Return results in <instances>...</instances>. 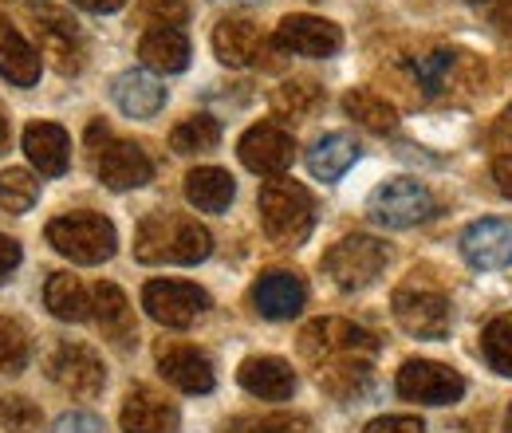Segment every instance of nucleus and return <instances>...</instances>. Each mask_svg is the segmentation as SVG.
I'll return each mask as SVG.
<instances>
[{
    "instance_id": "1",
    "label": "nucleus",
    "mask_w": 512,
    "mask_h": 433,
    "mask_svg": "<svg viewBox=\"0 0 512 433\" xmlns=\"http://www.w3.org/2000/svg\"><path fill=\"white\" fill-rule=\"evenodd\" d=\"M406 83L418 87V99H457L485 87V63L465 48L449 44H422L402 56Z\"/></svg>"
},
{
    "instance_id": "2",
    "label": "nucleus",
    "mask_w": 512,
    "mask_h": 433,
    "mask_svg": "<svg viewBox=\"0 0 512 433\" xmlns=\"http://www.w3.org/2000/svg\"><path fill=\"white\" fill-rule=\"evenodd\" d=\"M213 252L209 229L186 213H150L134 233V256L142 264H197Z\"/></svg>"
},
{
    "instance_id": "3",
    "label": "nucleus",
    "mask_w": 512,
    "mask_h": 433,
    "mask_svg": "<svg viewBox=\"0 0 512 433\" xmlns=\"http://www.w3.org/2000/svg\"><path fill=\"white\" fill-rule=\"evenodd\" d=\"M312 221H316V201L300 182L272 178V182L260 186V225H264L272 245H304L308 233H312Z\"/></svg>"
},
{
    "instance_id": "4",
    "label": "nucleus",
    "mask_w": 512,
    "mask_h": 433,
    "mask_svg": "<svg viewBox=\"0 0 512 433\" xmlns=\"http://www.w3.org/2000/svg\"><path fill=\"white\" fill-rule=\"evenodd\" d=\"M379 351V339L351 323V319H339V315H327V319H312L304 331H300V355L316 367H331V363H351V359H371Z\"/></svg>"
},
{
    "instance_id": "5",
    "label": "nucleus",
    "mask_w": 512,
    "mask_h": 433,
    "mask_svg": "<svg viewBox=\"0 0 512 433\" xmlns=\"http://www.w3.org/2000/svg\"><path fill=\"white\" fill-rule=\"evenodd\" d=\"M48 245L75 264H103L115 256L119 233L103 213L79 209V213H64L48 225Z\"/></svg>"
},
{
    "instance_id": "6",
    "label": "nucleus",
    "mask_w": 512,
    "mask_h": 433,
    "mask_svg": "<svg viewBox=\"0 0 512 433\" xmlns=\"http://www.w3.org/2000/svg\"><path fill=\"white\" fill-rule=\"evenodd\" d=\"M390 308H394L398 327H402V331H410L414 339H446L449 327H453L449 296L442 292V288H434V284L418 280V272H414L402 288H394Z\"/></svg>"
},
{
    "instance_id": "7",
    "label": "nucleus",
    "mask_w": 512,
    "mask_h": 433,
    "mask_svg": "<svg viewBox=\"0 0 512 433\" xmlns=\"http://www.w3.org/2000/svg\"><path fill=\"white\" fill-rule=\"evenodd\" d=\"M390 252L379 237H367V233H355V237H343L327 248L323 256V272L343 288V292H359L367 284H375L383 276Z\"/></svg>"
},
{
    "instance_id": "8",
    "label": "nucleus",
    "mask_w": 512,
    "mask_h": 433,
    "mask_svg": "<svg viewBox=\"0 0 512 433\" xmlns=\"http://www.w3.org/2000/svg\"><path fill=\"white\" fill-rule=\"evenodd\" d=\"M367 209L386 229H414V225L434 217L438 201H434V193L422 186L418 178H386L383 186L371 193Z\"/></svg>"
},
{
    "instance_id": "9",
    "label": "nucleus",
    "mask_w": 512,
    "mask_h": 433,
    "mask_svg": "<svg viewBox=\"0 0 512 433\" xmlns=\"http://www.w3.org/2000/svg\"><path fill=\"white\" fill-rule=\"evenodd\" d=\"M142 308L162 327H190L197 315L209 311V292L186 280H150L142 288Z\"/></svg>"
},
{
    "instance_id": "10",
    "label": "nucleus",
    "mask_w": 512,
    "mask_h": 433,
    "mask_svg": "<svg viewBox=\"0 0 512 433\" xmlns=\"http://www.w3.org/2000/svg\"><path fill=\"white\" fill-rule=\"evenodd\" d=\"M394 386L406 402H422V406H449L465 394V378L446 363H430V359L402 363Z\"/></svg>"
},
{
    "instance_id": "11",
    "label": "nucleus",
    "mask_w": 512,
    "mask_h": 433,
    "mask_svg": "<svg viewBox=\"0 0 512 433\" xmlns=\"http://www.w3.org/2000/svg\"><path fill=\"white\" fill-rule=\"evenodd\" d=\"M241 162L260 178H284L296 162V138L276 123H256L237 142Z\"/></svg>"
},
{
    "instance_id": "12",
    "label": "nucleus",
    "mask_w": 512,
    "mask_h": 433,
    "mask_svg": "<svg viewBox=\"0 0 512 433\" xmlns=\"http://www.w3.org/2000/svg\"><path fill=\"white\" fill-rule=\"evenodd\" d=\"M48 374L71 398H95L107 386L103 359L91 347H83V343H60L52 351V359H48Z\"/></svg>"
},
{
    "instance_id": "13",
    "label": "nucleus",
    "mask_w": 512,
    "mask_h": 433,
    "mask_svg": "<svg viewBox=\"0 0 512 433\" xmlns=\"http://www.w3.org/2000/svg\"><path fill=\"white\" fill-rule=\"evenodd\" d=\"M280 52L288 56H308V60H327L343 48V32L339 24L323 20V16H284L276 24V40Z\"/></svg>"
},
{
    "instance_id": "14",
    "label": "nucleus",
    "mask_w": 512,
    "mask_h": 433,
    "mask_svg": "<svg viewBox=\"0 0 512 433\" xmlns=\"http://www.w3.org/2000/svg\"><path fill=\"white\" fill-rule=\"evenodd\" d=\"M213 52L229 67H272V40L245 16H229L213 28Z\"/></svg>"
},
{
    "instance_id": "15",
    "label": "nucleus",
    "mask_w": 512,
    "mask_h": 433,
    "mask_svg": "<svg viewBox=\"0 0 512 433\" xmlns=\"http://www.w3.org/2000/svg\"><path fill=\"white\" fill-rule=\"evenodd\" d=\"M32 20H36L40 48L52 60V67L60 75H75L83 67V48H79L75 20L67 12H60V8H52V4H32Z\"/></svg>"
},
{
    "instance_id": "16",
    "label": "nucleus",
    "mask_w": 512,
    "mask_h": 433,
    "mask_svg": "<svg viewBox=\"0 0 512 433\" xmlns=\"http://www.w3.org/2000/svg\"><path fill=\"white\" fill-rule=\"evenodd\" d=\"M461 256L481 268V272H497V268H512V221L505 217H485L473 221L461 233Z\"/></svg>"
},
{
    "instance_id": "17",
    "label": "nucleus",
    "mask_w": 512,
    "mask_h": 433,
    "mask_svg": "<svg viewBox=\"0 0 512 433\" xmlns=\"http://www.w3.org/2000/svg\"><path fill=\"white\" fill-rule=\"evenodd\" d=\"M158 371L182 394H209L217 382L209 355L190 343H158Z\"/></svg>"
},
{
    "instance_id": "18",
    "label": "nucleus",
    "mask_w": 512,
    "mask_h": 433,
    "mask_svg": "<svg viewBox=\"0 0 512 433\" xmlns=\"http://www.w3.org/2000/svg\"><path fill=\"white\" fill-rule=\"evenodd\" d=\"M119 422L127 433H178V406L150 386H134L123 398Z\"/></svg>"
},
{
    "instance_id": "19",
    "label": "nucleus",
    "mask_w": 512,
    "mask_h": 433,
    "mask_svg": "<svg viewBox=\"0 0 512 433\" xmlns=\"http://www.w3.org/2000/svg\"><path fill=\"white\" fill-rule=\"evenodd\" d=\"M95 170H99V182L107 189H115V193L146 186V182L154 178V162H150L146 150L134 146V142H111V146L99 154Z\"/></svg>"
},
{
    "instance_id": "20",
    "label": "nucleus",
    "mask_w": 512,
    "mask_h": 433,
    "mask_svg": "<svg viewBox=\"0 0 512 433\" xmlns=\"http://www.w3.org/2000/svg\"><path fill=\"white\" fill-rule=\"evenodd\" d=\"M304 300H308L304 280L296 272H284V268L264 272L253 284V308L264 319H292V315H300Z\"/></svg>"
},
{
    "instance_id": "21",
    "label": "nucleus",
    "mask_w": 512,
    "mask_h": 433,
    "mask_svg": "<svg viewBox=\"0 0 512 433\" xmlns=\"http://www.w3.org/2000/svg\"><path fill=\"white\" fill-rule=\"evenodd\" d=\"M237 378H241V386H245L253 398H264V402H284V398H292V390H296V371H292V363H284V359H276V355H253V359H245Z\"/></svg>"
},
{
    "instance_id": "22",
    "label": "nucleus",
    "mask_w": 512,
    "mask_h": 433,
    "mask_svg": "<svg viewBox=\"0 0 512 433\" xmlns=\"http://www.w3.org/2000/svg\"><path fill=\"white\" fill-rule=\"evenodd\" d=\"M24 154L44 178H60L71 162V138L64 126L56 123H32L24 130Z\"/></svg>"
},
{
    "instance_id": "23",
    "label": "nucleus",
    "mask_w": 512,
    "mask_h": 433,
    "mask_svg": "<svg viewBox=\"0 0 512 433\" xmlns=\"http://www.w3.org/2000/svg\"><path fill=\"white\" fill-rule=\"evenodd\" d=\"M115 103L130 119H154L166 107V87L150 71H123L115 79Z\"/></svg>"
},
{
    "instance_id": "24",
    "label": "nucleus",
    "mask_w": 512,
    "mask_h": 433,
    "mask_svg": "<svg viewBox=\"0 0 512 433\" xmlns=\"http://www.w3.org/2000/svg\"><path fill=\"white\" fill-rule=\"evenodd\" d=\"M138 56L150 71H162V75H178L190 67V40L182 28H150L142 40H138Z\"/></svg>"
},
{
    "instance_id": "25",
    "label": "nucleus",
    "mask_w": 512,
    "mask_h": 433,
    "mask_svg": "<svg viewBox=\"0 0 512 433\" xmlns=\"http://www.w3.org/2000/svg\"><path fill=\"white\" fill-rule=\"evenodd\" d=\"M0 75L16 87H36L40 83V52L0 16Z\"/></svg>"
},
{
    "instance_id": "26",
    "label": "nucleus",
    "mask_w": 512,
    "mask_h": 433,
    "mask_svg": "<svg viewBox=\"0 0 512 433\" xmlns=\"http://www.w3.org/2000/svg\"><path fill=\"white\" fill-rule=\"evenodd\" d=\"M355 162H359V142L351 134H343V130L323 134V138H316V146L308 150V170L320 182H339Z\"/></svg>"
},
{
    "instance_id": "27",
    "label": "nucleus",
    "mask_w": 512,
    "mask_h": 433,
    "mask_svg": "<svg viewBox=\"0 0 512 433\" xmlns=\"http://www.w3.org/2000/svg\"><path fill=\"white\" fill-rule=\"evenodd\" d=\"M186 197L201 213H225L233 205V197H237V182L221 166H197V170L186 174Z\"/></svg>"
},
{
    "instance_id": "28",
    "label": "nucleus",
    "mask_w": 512,
    "mask_h": 433,
    "mask_svg": "<svg viewBox=\"0 0 512 433\" xmlns=\"http://www.w3.org/2000/svg\"><path fill=\"white\" fill-rule=\"evenodd\" d=\"M91 315L99 319V327L107 335H115V343H130L134 339V319H130V304L123 288L115 284H95L91 288Z\"/></svg>"
},
{
    "instance_id": "29",
    "label": "nucleus",
    "mask_w": 512,
    "mask_h": 433,
    "mask_svg": "<svg viewBox=\"0 0 512 433\" xmlns=\"http://www.w3.org/2000/svg\"><path fill=\"white\" fill-rule=\"evenodd\" d=\"M44 304H48V311H52L56 319H64V323H79V319L91 315V296H87V288H83L71 272H52V276H48V284H44Z\"/></svg>"
},
{
    "instance_id": "30",
    "label": "nucleus",
    "mask_w": 512,
    "mask_h": 433,
    "mask_svg": "<svg viewBox=\"0 0 512 433\" xmlns=\"http://www.w3.org/2000/svg\"><path fill=\"white\" fill-rule=\"evenodd\" d=\"M343 111L359 126L375 130V134H390V130L398 126V111L386 103V95L371 91V87H351V91L343 95Z\"/></svg>"
},
{
    "instance_id": "31",
    "label": "nucleus",
    "mask_w": 512,
    "mask_h": 433,
    "mask_svg": "<svg viewBox=\"0 0 512 433\" xmlns=\"http://www.w3.org/2000/svg\"><path fill=\"white\" fill-rule=\"evenodd\" d=\"M320 386L331 398H339V402L359 398V394L371 386V359H351V363L320 367Z\"/></svg>"
},
{
    "instance_id": "32",
    "label": "nucleus",
    "mask_w": 512,
    "mask_h": 433,
    "mask_svg": "<svg viewBox=\"0 0 512 433\" xmlns=\"http://www.w3.org/2000/svg\"><path fill=\"white\" fill-rule=\"evenodd\" d=\"M217 142H221V123L209 115H190L170 134L174 154H209V150H217Z\"/></svg>"
},
{
    "instance_id": "33",
    "label": "nucleus",
    "mask_w": 512,
    "mask_h": 433,
    "mask_svg": "<svg viewBox=\"0 0 512 433\" xmlns=\"http://www.w3.org/2000/svg\"><path fill=\"white\" fill-rule=\"evenodd\" d=\"M320 103H323V87L316 79H288V83L276 87V95H272V107H276L284 119H308Z\"/></svg>"
},
{
    "instance_id": "34",
    "label": "nucleus",
    "mask_w": 512,
    "mask_h": 433,
    "mask_svg": "<svg viewBox=\"0 0 512 433\" xmlns=\"http://www.w3.org/2000/svg\"><path fill=\"white\" fill-rule=\"evenodd\" d=\"M481 351H485V363L497 374L512 378V311L509 315H497L485 331H481Z\"/></svg>"
},
{
    "instance_id": "35",
    "label": "nucleus",
    "mask_w": 512,
    "mask_h": 433,
    "mask_svg": "<svg viewBox=\"0 0 512 433\" xmlns=\"http://www.w3.org/2000/svg\"><path fill=\"white\" fill-rule=\"evenodd\" d=\"M28 359H32V343H28V331L16 323V319H8V315H0V374H20L28 367Z\"/></svg>"
},
{
    "instance_id": "36",
    "label": "nucleus",
    "mask_w": 512,
    "mask_h": 433,
    "mask_svg": "<svg viewBox=\"0 0 512 433\" xmlns=\"http://www.w3.org/2000/svg\"><path fill=\"white\" fill-rule=\"evenodd\" d=\"M40 197V182L28 170H4L0 174V213H28Z\"/></svg>"
},
{
    "instance_id": "37",
    "label": "nucleus",
    "mask_w": 512,
    "mask_h": 433,
    "mask_svg": "<svg viewBox=\"0 0 512 433\" xmlns=\"http://www.w3.org/2000/svg\"><path fill=\"white\" fill-rule=\"evenodd\" d=\"M40 422H44V414L36 402H28L20 394L0 398V426H8V433H32L40 430Z\"/></svg>"
},
{
    "instance_id": "38",
    "label": "nucleus",
    "mask_w": 512,
    "mask_h": 433,
    "mask_svg": "<svg viewBox=\"0 0 512 433\" xmlns=\"http://www.w3.org/2000/svg\"><path fill=\"white\" fill-rule=\"evenodd\" d=\"M233 433H312V422L304 414H264V418H237Z\"/></svg>"
},
{
    "instance_id": "39",
    "label": "nucleus",
    "mask_w": 512,
    "mask_h": 433,
    "mask_svg": "<svg viewBox=\"0 0 512 433\" xmlns=\"http://www.w3.org/2000/svg\"><path fill=\"white\" fill-rule=\"evenodd\" d=\"M142 16L154 28H178V24H186L190 4L186 0H142Z\"/></svg>"
},
{
    "instance_id": "40",
    "label": "nucleus",
    "mask_w": 512,
    "mask_h": 433,
    "mask_svg": "<svg viewBox=\"0 0 512 433\" xmlns=\"http://www.w3.org/2000/svg\"><path fill=\"white\" fill-rule=\"evenodd\" d=\"M52 433H107V426H103V418H95V414H87V410H71V414H64V418L56 422Z\"/></svg>"
},
{
    "instance_id": "41",
    "label": "nucleus",
    "mask_w": 512,
    "mask_h": 433,
    "mask_svg": "<svg viewBox=\"0 0 512 433\" xmlns=\"http://www.w3.org/2000/svg\"><path fill=\"white\" fill-rule=\"evenodd\" d=\"M363 433H426V426L414 414H390V418H375Z\"/></svg>"
},
{
    "instance_id": "42",
    "label": "nucleus",
    "mask_w": 512,
    "mask_h": 433,
    "mask_svg": "<svg viewBox=\"0 0 512 433\" xmlns=\"http://www.w3.org/2000/svg\"><path fill=\"white\" fill-rule=\"evenodd\" d=\"M16 264H20V245H16L12 237H4V233H0V284L16 272Z\"/></svg>"
},
{
    "instance_id": "43",
    "label": "nucleus",
    "mask_w": 512,
    "mask_h": 433,
    "mask_svg": "<svg viewBox=\"0 0 512 433\" xmlns=\"http://www.w3.org/2000/svg\"><path fill=\"white\" fill-rule=\"evenodd\" d=\"M489 142H493L497 150H509V154H512V107H505V111H501V119L493 123Z\"/></svg>"
},
{
    "instance_id": "44",
    "label": "nucleus",
    "mask_w": 512,
    "mask_h": 433,
    "mask_svg": "<svg viewBox=\"0 0 512 433\" xmlns=\"http://www.w3.org/2000/svg\"><path fill=\"white\" fill-rule=\"evenodd\" d=\"M493 182H497V189H501L505 197H512V154H501V158L493 162Z\"/></svg>"
},
{
    "instance_id": "45",
    "label": "nucleus",
    "mask_w": 512,
    "mask_h": 433,
    "mask_svg": "<svg viewBox=\"0 0 512 433\" xmlns=\"http://www.w3.org/2000/svg\"><path fill=\"white\" fill-rule=\"evenodd\" d=\"M71 4H79L83 12H115V8H123L127 0H71Z\"/></svg>"
},
{
    "instance_id": "46",
    "label": "nucleus",
    "mask_w": 512,
    "mask_h": 433,
    "mask_svg": "<svg viewBox=\"0 0 512 433\" xmlns=\"http://www.w3.org/2000/svg\"><path fill=\"white\" fill-rule=\"evenodd\" d=\"M8 138H12V119H8V107L0 103V154L8 150Z\"/></svg>"
},
{
    "instance_id": "47",
    "label": "nucleus",
    "mask_w": 512,
    "mask_h": 433,
    "mask_svg": "<svg viewBox=\"0 0 512 433\" xmlns=\"http://www.w3.org/2000/svg\"><path fill=\"white\" fill-rule=\"evenodd\" d=\"M505 433H512V406H509V414H505Z\"/></svg>"
},
{
    "instance_id": "48",
    "label": "nucleus",
    "mask_w": 512,
    "mask_h": 433,
    "mask_svg": "<svg viewBox=\"0 0 512 433\" xmlns=\"http://www.w3.org/2000/svg\"><path fill=\"white\" fill-rule=\"evenodd\" d=\"M469 4H493V0H469Z\"/></svg>"
},
{
    "instance_id": "49",
    "label": "nucleus",
    "mask_w": 512,
    "mask_h": 433,
    "mask_svg": "<svg viewBox=\"0 0 512 433\" xmlns=\"http://www.w3.org/2000/svg\"><path fill=\"white\" fill-rule=\"evenodd\" d=\"M229 4H253V0H229Z\"/></svg>"
},
{
    "instance_id": "50",
    "label": "nucleus",
    "mask_w": 512,
    "mask_h": 433,
    "mask_svg": "<svg viewBox=\"0 0 512 433\" xmlns=\"http://www.w3.org/2000/svg\"><path fill=\"white\" fill-rule=\"evenodd\" d=\"M509 67H512V56H509Z\"/></svg>"
}]
</instances>
